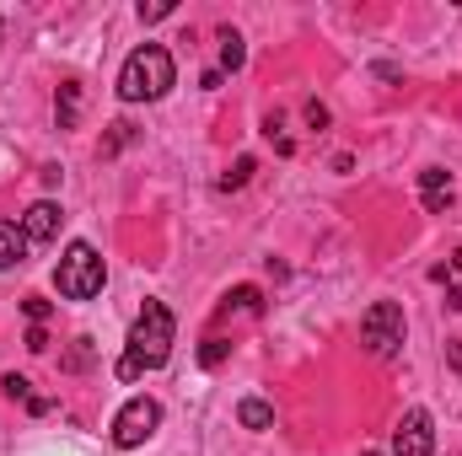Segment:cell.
Returning <instances> with one entry per match:
<instances>
[{"label":"cell","mask_w":462,"mask_h":456,"mask_svg":"<svg viewBox=\"0 0 462 456\" xmlns=\"http://www.w3.org/2000/svg\"><path fill=\"white\" fill-rule=\"evenodd\" d=\"M172 339H178V323L162 301H145L134 328H129V349L118 360V381H140L145 370H162L172 360Z\"/></svg>","instance_id":"cell-1"},{"label":"cell","mask_w":462,"mask_h":456,"mask_svg":"<svg viewBox=\"0 0 462 456\" xmlns=\"http://www.w3.org/2000/svg\"><path fill=\"white\" fill-rule=\"evenodd\" d=\"M172 81H178L172 54H167L162 43H140V49L124 59V70H118V97H124V103H162V97L172 92Z\"/></svg>","instance_id":"cell-2"},{"label":"cell","mask_w":462,"mask_h":456,"mask_svg":"<svg viewBox=\"0 0 462 456\" xmlns=\"http://www.w3.org/2000/svg\"><path fill=\"white\" fill-rule=\"evenodd\" d=\"M103 279H108V269H103L97 247L92 242H70L65 258H60V269H54L60 296L65 301H92V296H103Z\"/></svg>","instance_id":"cell-3"},{"label":"cell","mask_w":462,"mask_h":456,"mask_svg":"<svg viewBox=\"0 0 462 456\" xmlns=\"http://www.w3.org/2000/svg\"><path fill=\"white\" fill-rule=\"evenodd\" d=\"M403 333H409V323H403V306H398V301H371V306H365V317H360V343H365L376 360H393V354L403 349Z\"/></svg>","instance_id":"cell-4"},{"label":"cell","mask_w":462,"mask_h":456,"mask_svg":"<svg viewBox=\"0 0 462 456\" xmlns=\"http://www.w3.org/2000/svg\"><path fill=\"white\" fill-rule=\"evenodd\" d=\"M156 424H162V403H156V397H129L114 419V446L118 451L145 446V441L156 435Z\"/></svg>","instance_id":"cell-5"},{"label":"cell","mask_w":462,"mask_h":456,"mask_svg":"<svg viewBox=\"0 0 462 456\" xmlns=\"http://www.w3.org/2000/svg\"><path fill=\"white\" fill-rule=\"evenodd\" d=\"M393 456H436V424L425 408H409L393 430Z\"/></svg>","instance_id":"cell-6"},{"label":"cell","mask_w":462,"mask_h":456,"mask_svg":"<svg viewBox=\"0 0 462 456\" xmlns=\"http://www.w3.org/2000/svg\"><path fill=\"white\" fill-rule=\"evenodd\" d=\"M420 205H425L430 215H447V210L457 205V183H452L447 167H425V172H420Z\"/></svg>","instance_id":"cell-7"},{"label":"cell","mask_w":462,"mask_h":456,"mask_svg":"<svg viewBox=\"0 0 462 456\" xmlns=\"http://www.w3.org/2000/svg\"><path fill=\"white\" fill-rule=\"evenodd\" d=\"M60 221H65L60 205H54V199H38V205L22 215V231H27V242H54V236H60Z\"/></svg>","instance_id":"cell-8"},{"label":"cell","mask_w":462,"mask_h":456,"mask_svg":"<svg viewBox=\"0 0 462 456\" xmlns=\"http://www.w3.org/2000/svg\"><path fill=\"white\" fill-rule=\"evenodd\" d=\"M258 312H263V290H258V285H236L226 301H221L216 323H231V317H258Z\"/></svg>","instance_id":"cell-9"},{"label":"cell","mask_w":462,"mask_h":456,"mask_svg":"<svg viewBox=\"0 0 462 456\" xmlns=\"http://www.w3.org/2000/svg\"><path fill=\"white\" fill-rule=\"evenodd\" d=\"M27 231L16 226V221H0V269H16L22 258H27Z\"/></svg>","instance_id":"cell-10"},{"label":"cell","mask_w":462,"mask_h":456,"mask_svg":"<svg viewBox=\"0 0 462 456\" xmlns=\"http://www.w3.org/2000/svg\"><path fill=\"white\" fill-rule=\"evenodd\" d=\"M54 118H60V129H76V118H81V87H76V81L60 87V97H54Z\"/></svg>","instance_id":"cell-11"},{"label":"cell","mask_w":462,"mask_h":456,"mask_svg":"<svg viewBox=\"0 0 462 456\" xmlns=\"http://www.w3.org/2000/svg\"><path fill=\"white\" fill-rule=\"evenodd\" d=\"M236 419H242V430H269L274 424V408L263 397H242L236 403Z\"/></svg>","instance_id":"cell-12"},{"label":"cell","mask_w":462,"mask_h":456,"mask_svg":"<svg viewBox=\"0 0 462 456\" xmlns=\"http://www.w3.org/2000/svg\"><path fill=\"white\" fill-rule=\"evenodd\" d=\"M242 59H247L242 38H236L231 27H221V76H226V70H242Z\"/></svg>","instance_id":"cell-13"},{"label":"cell","mask_w":462,"mask_h":456,"mask_svg":"<svg viewBox=\"0 0 462 456\" xmlns=\"http://www.w3.org/2000/svg\"><path fill=\"white\" fill-rule=\"evenodd\" d=\"M226 354H231V343L221 339V333H210V339L199 343V365H205V370H216V365H221Z\"/></svg>","instance_id":"cell-14"},{"label":"cell","mask_w":462,"mask_h":456,"mask_svg":"<svg viewBox=\"0 0 462 456\" xmlns=\"http://www.w3.org/2000/svg\"><path fill=\"white\" fill-rule=\"evenodd\" d=\"M263 134L274 140V150H280V156H291V150H296V140L285 134V118H280V114H269V118H263Z\"/></svg>","instance_id":"cell-15"},{"label":"cell","mask_w":462,"mask_h":456,"mask_svg":"<svg viewBox=\"0 0 462 456\" xmlns=\"http://www.w3.org/2000/svg\"><path fill=\"white\" fill-rule=\"evenodd\" d=\"M253 172H258V161H253V156H236V167H231L226 178H221V194H231V188H242V183H247Z\"/></svg>","instance_id":"cell-16"},{"label":"cell","mask_w":462,"mask_h":456,"mask_svg":"<svg viewBox=\"0 0 462 456\" xmlns=\"http://www.w3.org/2000/svg\"><path fill=\"white\" fill-rule=\"evenodd\" d=\"M129 140H134V123H124V118H118V123H114V134L103 140V156H118V150H124Z\"/></svg>","instance_id":"cell-17"},{"label":"cell","mask_w":462,"mask_h":456,"mask_svg":"<svg viewBox=\"0 0 462 456\" xmlns=\"http://www.w3.org/2000/svg\"><path fill=\"white\" fill-rule=\"evenodd\" d=\"M172 11H178V0H151V5L140 0V22H162V16H172Z\"/></svg>","instance_id":"cell-18"},{"label":"cell","mask_w":462,"mask_h":456,"mask_svg":"<svg viewBox=\"0 0 462 456\" xmlns=\"http://www.w3.org/2000/svg\"><path fill=\"white\" fill-rule=\"evenodd\" d=\"M301 114H307V123H312V129H323V123H328V108H323L318 97H307V103H301Z\"/></svg>","instance_id":"cell-19"},{"label":"cell","mask_w":462,"mask_h":456,"mask_svg":"<svg viewBox=\"0 0 462 456\" xmlns=\"http://www.w3.org/2000/svg\"><path fill=\"white\" fill-rule=\"evenodd\" d=\"M22 312H27L32 323H43V317H49V301H43V296H27V301H22Z\"/></svg>","instance_id":"cell-20"},{"label":"cell","mask_w":462,"mask_h":456,"mask_svg":"<svg viewBox=\"0 0 462 456\" xmlns=\"http://www.w3.org/2000/svg\"><path fill=\"white\" fill-rule=\"evenodd\" d=\"M0 387H5V397H11V403H22V397H27V376H5Z\"/></svg>","instance_id":"cell-21"},{"label":"cell","mask_w":462,"mask_h":456,"mask_svg":"<svg viewBox=\"0 0 462 456\" xmlns=\"http://www.w3.org/2000/svg\"><path fill=\"white\" fill-rule=\"evenodd\" d=\"M87 360H92V339H76V354H70V360H65V365H70V370H81V365H87Z\"/></svg>","instance_id":"cell-22"},{"label":"cell","mask_w":462,"mask_h":456,"mask_svg":"<svg viewBox=\"0 0 462 456\" xmlns=\"http://www.w3.org/2000/svg\"><path fill=\"white\" fill-rule=\"evenodd\" d=\"M27 349H32V354H43V349H49V333H43V323H32V328H27Z\"/></svg>","instance_id":"cell-23"},{"label":"cell","mask_w":462,"mask_h":456,"mask_svg":"<svg viewBox=\"0 0 462 456\" xmlns=\"http://www.w3.org/2000/svg\"><path fill=\"white\" fill-rule=\"evenodd\" d=\"M447 306H452V312H462V290H457V285H447Z\"/></svg>","instance_id":"cell-24"},{"label":"cell","mask_w":462,"mask_h":456,"mask_svg":"<svg viewBox=\"0 0 462 456\" xmlns=\"http://www.w3.org/2000/svg\"><path fill=\"white\" fill-rule=\"evenodd\" d=\"M447 354H452V370H457V376H462V343H452Z\"/></svg>","instance_id":"cell-25"},{"label":"cell","mask_w":462,"mask_h":456,"mask_svg":"<svg viewBox=\"0 0 462 456\" xmlns=\"http://www.w3.org/2000/svg\"><path fill=\"white\" fill-rule=\"evenodd\" d=\"M452 269H457V274H462V247H457V252H452Z\"/></svg>","instance_id":"cell-26"},{"label":"cell","mask_w":462,"mask_h":456,"mask_svg":"<svg viewBox=\"0 0 462 456\" xmlns=\"http://www.w3.org/2000/svg\"><path fill=\"white\" fill-rule=\"evenodd\" d=\"M360 456H382V451H360Z\"/></svg>","instance_id":"cell-27"}]
</instances>
